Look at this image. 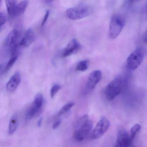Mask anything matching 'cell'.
Instances as JSON below:
<instances>
[{
	"label": "cell",
	"mask_w": 147,
	"mask_h": 147,
	"mask_svg": "<svg viewBox=\"0 0 147 147\" xmlns=\"http://www.w3.org/2000/svg\"><path fill=\"white\" fill-rule=\"evenodd\" d=\"M92 123L88 115L81 117L76 122L74 133L75 140L81 142L84 140L92 132Z\"/></svg>",
	"instance_id": "1"
},
{
	"label": "cell",
	"mask_w": 147,
	"mask_h": 147,
	"mask_svg": "<svg viewBox=\"0 0 147 147\" xmlns=\"http://www.w3.org/2000/svg\"><path fill=\"white\" fill-rule=\"evenodd\" d=\"M125 24V20L121 15L114 14L112 16L109 24L108 35L112 39L117 38L121 33Z\"/></svg>",
	"instance_id": "2"
},
{
	"label": "cell",
	"mask_w": 147,
	"mask_h": 147,
	"mask_svg": "<svg viewBox=\"0 0 147 147\" xmlns=\"http://www.w3.org/2000/svg\"><path fill=\"white\" fill-rule=\"evenodd\" d=\"M92 9L89 6L84 4L78 5L75 7L69 8L66 11L67 17L73 20H80L89 16Z\"/></svg>",
	"instance_id": "3"
},
{
	"label": "cell",
	"mask_w": 147,
	"mask_h": 147,
	"mask_svg": "<svg viewBox=\"0 0 147 147\" xmlns=\"http://www.w3.org/2000/svg\"><path fill=\"white\" fill-rule=\"evenodd\" d=\"M123 86V80L121 76H118L113 80L106 87L105 95L108 100L114 99L120 94Z\"/></svg>",
	"instance_id": "4"
},
{
	"label": "cell",
	"mask_w": 147,
	"mask_h": 147,
	"mask_svg": "<svg viewBox=\"0 0 147 147\" xmlns=\"http://www.w3.org/2000/svg\"><path fill=\"white\" fill-rule=\"evenodd\" d=\"M145 54V50L143 48L139 47L136 49L127 58L128 68L131 70H136L142 62Z\"/></svg>",
	"instance_id": "5"
},
{
	"label": "cell",
	"mask_w": 147,
	"mask_h": 147,
	"mask_svg": "<svg viewBox=\"0 0 147 147\" xmlns=\"http://www.w3.org/2000/svg\"><path fill=\"white\" fill-rule=\"evenodd\" d=\"M20 33L18 30H14L10 32L5 41V45L9 48L11 57L16 55L18 47Z\"/></svg>",
	"instance_id": "6"
},
{
	"label": "cell",
	"mask_w": 147,
	"mask_h": 147,
	"mask_svg": "<svg viewBox=\"0 0 147 147\" xmlns=\"http://www.w3.org/2000/svg\"><path fill=\"white\" fill-rule=\"evenodd\" d=\"M110 123L107 118L103 117L100 119L96 125L94 129L91 133L90 138L91 139H98L103 136L109 129Z\"/></svg>",
	"instance_id": "7"
},
{
	"label": "cell",
	"mask_w": 147,
	"mask_h": 147,
	"mask_svg": "<svg viewBox=\"0 0 147 147\" xmlns=\"http://www.w3.org/2000/svg\"><path fill=\"white\" fill-rule=\"evenodd\" d=\"M134 139H132L130 135L125 130H119L118 132L117 141L115 146L118 147H129L132 144Z\"/></svg>",
	"instance_id": "8"
},
{
	"label": "cell",
	"mask_w": 147,
	"mask_h": 147,
	"mask_svg": "<svg viewBox=\"0 0 147 147\" xmlns=\"http://www.w3.org/2000/svg\"><path fill=\"white\" fill-rule=\"evenodd\" d=\"M81 48V45L75 38L72 39L62 52V57H66L69 56L79 51Z\"/></svg>",
	"instance_id": "9"
},
{
	"label": "cell",
	"mask_w": 147,
	"mask_h": 147,
	"mask_svg": "<svg viewBox=\"0 0 147 147\" xmlns=\"http://www.w3.org/2000/svg\"><path fill=\"white\" fill-rule=\"evenodd\" d=\"M102 77V73L100 70L94 71L88 77L87 82V87L89 90H92L96 85L100 81Z\"/></svg>",
	"instance_id": "10"
},
{
	"label": "cell",
	"mask_w": 147,
	"mask_h": 147,
	"mask_svg": "<svg viewBox=\"0 0 147 147\" xmlns=\"http://www.w3.org/2000/svg\"><path fill=\"white\" fill-rule=\"evenodd\" d=\"M21 81L20 72H17L11 76L6 85V89L9 92H14L19 85Z\"/></svg>",
	"instance_id": "11"
},
{
	"label": "cell",
	"mask_w": 147,
	"mask_h": 147,
	"mask_svg": "<svg viewBox=\"0 0 147 147\" xmlns=\"http://www.w3.org/2000/svg\"><path fill=\"white\" fill-rule=\"evenodd\" d=\"M35 39V34L31 29H29L26 31L23 38L20 42V45L24 47L30 46Z\"/></svg>",
	"instance_id": "12"
},
{
	"label": "cell",
	"mask_w": 147,
	"mask_h": 147,
	"mask_svg": "<svg viewBox=\"0 0 147 147\" xmlns=\"http://www.w3.org/2000/svg\"><path fill=\"white\" fill-rule=\"evenodd\" d=\"M28 0H23L17 4L14 9L12 16L16 17L22 15L25 12L28 7Z\"/></svg>",
	"instance_id": "13"
},
{
	"label": "cell",
	"mask_w": 147,
	"mask_h": 147,
	"mask_svg": "<svg viewBox=\"0 0 147 147\" xmlns=\"http://www.w3.org/2000/svg\"><path fill=\"white\" fill-rule=\"evenodd\" d=\"M42 107H37L33 103L26 113V119H30L39 116L42 112Z\"/></svg>",
	"instance_id": "14"
},
{
	"label": "cell",
	"mask_w": 147,
	"mask_h": 147,
	"mask_svg": "<svg viewBox=\"0 0 147 147\" xmlns=\"http://www.w3.org/2000/svg\"><path fill=\"white\" fill-rule=\"evenodd\" d=\"M18 118L16 115H14L11 118L9 124V134L11 135L17 130L18 127Z\"/></svg>",
	"instance_id": "15"
},
{
	"label": "cell",
	"mask_w": 147,
	"mask_h": 147,
	"mask_svg": "<svg viewBox=\"0 0 147 147\" xmlns=\"http://www.w3.org/2000/svg\"><path fill=\"white\" fill-rule=\"evenodd\" d=\"M17 5V0H6V5L8 14L12 16Z\"/></svg>",
	"instance_id": "16"
},
{
	"label": "cell",
	"mask_w": 147,
	"mask_h": 147,
	"mask_svg": "<svg viewBox=\"0 0 147 147\" xmlns=\"http://www.w3.org/2000/svg\"><path fill=\"white\" fill-rule=\"evenodd\" d=\"M88 62L87 60L81 61L77 64L76 67V70L80 71H86L88 69Z\"/></svg>",
	"instance_id": "17"
},
{
	"label": "cell",
	"mask_w": 147,
	"mask_h": 147,
	"mask_svg": "<svg viewBox=\"0 0 147 147\" xmlns=\"http://www.w3.org/2000/svg\"><path fill=\"white\" fill-rule=\"evenodd\" d=\"M74 105V102H69L64 105L60 110L58 113V116H61L67 112Z\"/></svg>",
	"instance_id": "18"
},
{
	"label": "cell",
	"mask_w": 147,
	"mask_h": 147,
	"mask_svg": "<svg viewBox=\"0 0 147 147\" xmlns=\"http://www.w3.org/2000/svg\"><path fill=\"white\" fill-rule=\"evenodd\" d=\"M43 102V98L42 94L40 93L37 94L34 99L33 104L37 107H42Z\"/></svg>",
	"instance_id": "19"
},
{
	"label": "cell",
	"mask_w": 147,
	"mask_h": 147,
	"mask_svg": "<svg viewBox=\"0 0 147 147\" xmlns=\"http://www.w3.org/2000/svg\"><path fill=\"white\" fill-rule=\"evenodd\" d=\"M141 129V126L138 124L134 125L131 129V136L134 139L136 134L139 132Z\"/></svg>",
	"instance_id": "20"
},
{
	"label": "cell",
	"mask_w": 147,
	"mask_h": 147,
	"mask_svg": "<svg viewBox=\"0 0 147 147\" xmlns=\"http://www.w3.org/2000/svg\"><path fill=\"white\" fill-rule=\"evenodd\" d=\"M18 59V56L17 55L14 56L12 57L11 59L9 60V62L7 64L5 68V71H7L8 70L10 69L11 68V67L13 66V64L16 62Z\"/></svg>",
	"instance_id": "21"
},
{
	"label": "cell",
	"mask_w": 147,
	"mask_h": 147,
	"mask_svg": "<svg viewBox=\"0 0 147 147\" xmlns=\"http://www.w3.org/2000/svg\"><path fill=\"white\" fill-rule=\"evenodd\" d=\"M61 86L58 84H55L53 85L51 90V98H54L57 92L60 90Z\"/></svg>",
	"instance_id": "22"
},
{
	"label": "cell",
	"mask_w": 147,
	"mask_h": 147,
	"mask_svg": "<svg viewBox=\"0 0 147 147\" xmlns=\"http://www.w3.org/2000/svg\"><path fill=\"white\" fill-rule=\"evenodd\" d=\"M6 21V17L3 13H0V28Z\"/></svg>",
	"instance_id": "23"
},
{
	"label": "cell",
	"mask_w": 147,
	"mask_h": 147,
	"mask_svg": "<svg viewBox=\"0 0 147 147\" xmlns=\"http://www.w3.org/2000/svg\"><path fill=\"white\" fill-rule=\"evenodd\" d=\"M50 15V11H46V13H45V15L44 17L43 20L42 22V25H41V27H43L46 24L47 20H48V18H49V16Z\"/></svg>",
	"instance_id": "24"
},
{
	"label": "cell",
	"mask_w": 147,
	"mask_h": 147,
	"mask_svg": "<svg viewBox=\"0 0 147 147\" xmlns=\"http://www.w3.org/2000/svg\"><path fill=\"white\" fill-rule=\"evenodd\" d=\"M61 123V120H58L56 121V122L54 123V124H53V129H56L57 128H58V126L60 125Z\"/></svg>",
	"instance_id": "25"
},
{
	"label": "cell",
	"mask_w": 147,
	"mask_h": 147,
	"mask_svg": "<svg viewBox=\"0 0 147 147\" xmlns=\"http://www.w3.org/2000/svg\"><path fill=\"white\" fill-rule=\"evenodd\" d=\"M42 117H41L38 120V127H40L42 125Z\"/></svg>",
	"instance_id": "26"
},
{
	"label": "cell",
	"mask_w": 147,
	"mask_h": 147,
	"mask_svg": "<svg viewBox=\"0 0 147 147\" xmlns=\"http://www.w3.org/2000/svg\"><path fill=\"white\" fill-rule=\"evenodd\" d=\"M147 32H145L143 36V41L144 42H147Z\"/></svg>",
	"instance_id": "27"
},
{
	"label": "cell",
	"mask_w": 147,
	"mask_h": 147,
	"mask_svg": "<svg viewBox=\"0 0 147 147\" xmlns=\"http://www.w3.org/2000/svg\"><path fill=\"white\" fill-rule=\"evenodd\" d=\"M138 1H139V0H130V2L132 3H134L137 2Z\"/></svg>",
	"instance_id": "28"
},
{
	"label": "cell",
	"mask_w": 147,
	"mask_h": 147,
	"mask_svg": "<svg viewBox=\"0 0 147 147\" xmlns=\"http://www.w3.org/2000/svg\"><path fill=\"white\" fill-rule=\"evenodd\" d=\"M54 1H55V0H46V2H48V3H51Z\"/></svg>",
	"instance_id": "29"
},
{
	"label": "cell",
	"mask_w": 147,
	"mask_h": 147,
	"mask_svg": "<svg viewBox=\"0 0 147 147\" xmlns=\"http://www.w3.org/2000/svg\"><path fill=\"white\" fill-rule=\"evenodd\" d=\"M2 67H3V65H0V69Z\"/></svg>",
	"instance_id": "30"
},
{
	"label": "cell",
	"mask_w": 147,
	"mask_h": 147,
	"mask_svg": "<svg viewBox=\"0 0 147 147\" xmlns=\"http://www.w3.org/2000/svg\"><path fill=\"white\" fill-rule=\"evenodd\" d=\"M1 1H2V0H0V2H1Z\"/></svg>",
	"instance_id": "31"
}]
</instances>
